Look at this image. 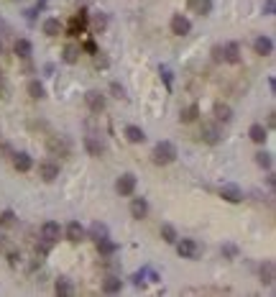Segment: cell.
<instances>
[{
    "label": "cell",
    "mask_w": 276,
    "mask_h": 297,
    "mask_svg": "<svg viewBox=\"0 0 276 297\" xmlns=\"http://www.w3.org/2000/svg\"><path fill=\"white\" fill-rule=\"evenodd\" d=\"M41 31H44L46 36H59V34L64 31V23H62L59 18H46L44 26H41Z\"/></svg>",
    "instance_id": "cell-26"
},
{
    "label": "cell",
    "mask_w": 276,
    "mask_h": 297,
    "mask_svg": "<svg viewBox=\"0 0 276 297\" xmlns=\"http://www.w3.org/2000/svg\"><path fill=\"white\" fill-rule=\"evenodd\" d=\"M136 187H138V180H136V175H131V172H126V175H120V177L115 180V192H118L120 197H131V195L136 192Z\"/></svg>",
    "instance_id": "cell-7"
},
{
    "label": "cell",
    "mask_w": 276,
    "mask_h": 297,
    "mask_svg": "<svg viewBox=\"0 0 276 297\" xmlns=\"http://www.w3.org/2000/svg\"><path fill=\"white\" fill-rule=\"evenodd\" d=\"M82 146H85V152H87L90 157H103L105 148H108L100 133H87V136L82 138Z\"/></svg>",
    "instance_id": "cell-5"
},
{
    "label": "cell",
    "mask_w": 276,
    "mask_h": 297,
    "mask_svg": "<svg viewBox=\"0 0 276 297\" xmlns=\"http://www.w3.org/2000/svg\"><path fill=\"white\" fill-rule=\"evenodd\" d=\"M16 152H13V146L11 143H6V141H0V157H3V159H11Z\"/></svg>",
    "instance_id": "cell-37"
},
{
    "label": "cell",
    "mask_w": 276,
    "mask_h": 297,
    "mask_svg": "<svg viewBox=\"0 0 276 297\" xmlns=\"http://www.w3.org/2000/svg\"><path fill=\"white\" fill-rule=\"evenodd\" d=\"M253 52L258 57H271L273 54V39L271 36H256L253 39Z\"/></svg>",
    "instance_id": "cell-13"
},
{
    "label": "cell",
    "mask_w": 276,
    "mask_h": 297,
    "mask_svg": "<svg viewBox=\"0 0 276 297\" xmlns=\"http://www.w3.org/2000/svg\"><path fill=\"white\" fill-rule=\"evenodd\" d=\"M118 249H120V246H118L115 241H110V236H108V238H103V241H97V254H100L103 259L115 256V254H118Z\"/></svg>",
    "instance_id": "cell-23"
},
{
    "label": "cell",
    "mask_w": 276,
    "mask_h": 297,
    "mask_svg": "<svg viewBox=\"0 0 276 297\" xmlns=\"http://www.w3.org/2000/svg\"><path fill=\"white\" fill-rule=\"evenodd\" d=\"M159 72H161V77H164V82H166V87L171 90V69H169V67H159Z\"/></svg>",
    "instance_id": "cell-42"
},
{
    "label": "cell",
    "mask_w": 276,
    "mask_h": 297,
    "mask_svg": "<svg viewBox=\"0 0 276 297\" xmlns=\"http://www.w3.org/2000/svg\"><path fill=\"white\" fill-rule=\"evenodd\" d=\"M11 159H13V167H16L18 172H31V169H34V159H31V154H26V152H18V154H13Z\"/></svg>",
    "instance_id": "cell-20"
},
{
    "label": "cell",
    "mask_w": 276,
    "mask_h": 297,
    "mask_svg": "<svg viewBox=\"0 0 276 297\" xmlns=\"http://www.w3.org/2000/svg\"><path fill=\"white\" fill-rule=\"evenodd\" d=\"M108 29V13H92V31L103 34Z\"/></svg>",
    "instance_id": "cell-32"
},
{
    "label": "cell",
    "mask_w": 276,
    "mask_h": 297,
    "mask_svg": "<svg viewBox=\"0 0 276 297\" xmlns=\"http://www.w3.org/2000/svg\"><path fill=\"white\" fill-rule=\"evenodd\" d=\"M212 115H215V120L217 123H230L233 120V108L228 105V103H215V108H212Z\"/></svg>",
    "instance_id": "cell-19"
},
{
    "label": "cell",
    "mask_w": 276,
    "mask_h": 297,
    "mask_svg": "<svg viewBox=\"0 0 276 297\" xmlns=\"http://www.w3.org/2000/svg\"><path fill=\"white\" fill-rule=\"evenodd\" d=\"M256 164H258L261 169H271V167H273V154L258 152V154H256Z\"/></svg>",
    "instance_id": "cell-34"
},
{
    "label": "cell",
    "mask_w": 276,
    "mask_h": 297,
    "mask_svg": "<svg viewBox=\"0 0 276 297\" xmlns=\"http://www.w3.org/2000/svg\"><path fill=\"white\" fill-rule=\"evenodd\" d=\"M120 289H123L120 274H118V271H108L105 279H103V292H105V294H118Z\"/></svg>",
    "instance_id": "cell-12"
},
{
    "label": "cell",
    "mask_w": 276,
    "mask_h": 297,
    "mask_svg": "<svg viewBox=\"0 0 276 297\" xmlns=\"http://www.w3.org/2000/svg\"><path fill=\"white\" fill-rule=\"evenodd\" d=\"M248 136H250L253 143H263V141L268 138V128H263L261 123H253V126L248 128Z\"/></svg>",
    "instance_id": "cell-27"
},
{
    "label": "cell",
    "mask_w": 276,
    "mask_h": 297,
    "mask_svg": "<svg viewBox=\"0 0 276 297\" xmlns=\"http://www.w3.org/2000/svg\"><path fill=\"white\" fill-rule=\"evenodd\" d=\"M197 118H199V105H187V108L179 110V120L182 123H194Z\"/></svg>",
    "instance_id": "cell-28"
},
{
    "label": "cell",
    "mask_w": 276,
    "mask_h": 297,
    "mask_svg": "<svg viewBox=\"0 0 276 297\" xmlns=\"http://www.w3.org/2000/svg\"><path fill=\"white\" fill-rule=\"evenodd\" d=\"M85 105L90 108V113L100 115V113L108 108V97H105L100 90H87V92H85Z\"/></svg>",
    "instance_id": "cell-6"
},
{
    "label": "cell",
    "mask_w": 276,
    "mask_h": 297,
    "mask_svg": "<svg viewBox=\"0 0 276 297\" xmlns=\"http://www.w3.org/2000/svg\"><path fill=\"white\" fill-rule=\"evenodd\" d=\"M0 54H3V39H0Z\"/></svg>",
    "instance_id": "cell-47"
},
{
    "label": "cell",
    "mask_w": 276,
    "mask_h": 297,
    "mask_svg": "<svg viewBox=\"0 0 276 297\" xmlns=\"http://www.w3.org/2000/svg\"><path fill=\"white\" fill-rule=\"evenodd\" d=\"M212 62H222V44L212 46Z\"/></svg>",
    "instance_id": "cell-45"
},
{
    "label": "cell",
    "mask_w": 276,
    "mask_h": 297,
    "mask_svg": "<svg viewBox=\"0 0 276 297\" xmlns=\"http://www.w3.org/2000/svg\"><path fill=\"white\" fill-rule=\"evenodd\" d=\"M177 146L171 143V141H159L156 146H154V152H151V162L156 164V167H169V164H174L177 162Z\"/></svg>",
    "instance_id": "cell-1"
},
{
    "label": "cell",
    "mask_w": 276,
    "mask_h": 297,
    "mask_svg": "<svg viewBox=\"0 0 276 297\" xmlns=\"http://www.w3.org/2000/svg\"><path fill=\"white\" fill-rule=\"evenodd\" d=\"M18 223V215H16V210H3V213H0V228H13Z\"/></svg>",
    "instance_id": "cell-31"
},
{
    "label": "cell",
    "mask_w": 276,
    "mask_h": 297,
    "mask_svg": "<svg viewBox=\"0 0 276 297\" xmlns=\"http://www.w3.org/2000/svg\"><path fill=\"white\" fill-rule=\"evenodd\" d=\"M220 197H222L225 203H243V190H240L238 185L228 182V185L220 187Z\"/></svg>",
    "instance_id": "cell-14"
},
{
    "label": "cell",
    "mask_w": 276,
    "mask_h": 297,
    "mask_svg": "<svg viewBox=\"0 0 276 297\" xmlns=\"http://www.w3.org/2000/svg\"><path fill=\"white\" fill-rule=\"evenodd\" d=\"M159 236H161V241L164 243H177V228L171 226V223H161V228H159Z\"/></svg>",
    "instance_id": "cell-29"
},
{
    "label": "cell",
    "mask_w": 276,
    "mask_h": 297,
    "mask_svg": "<svg viewBox=\"0 0 276 297\" xmlns=\"http://www.w3.org/2000/svg\"><path fill=\"white\" fill-rule=\"evenodd\" d=\"M108 236H110V228H108V223H103V220H95V223L87 228V238H92L95 243L103 241V238H108Z\"/></svg>",
    "instance_id": "cell-18"
},
{
    "label": "cell",
    "mask_w": 276,
    "mask_h": 297,
    "mask_svg": "<svg viewBox=\"0 0 276 297\" xmlns=\"http://www.w3.org/2000/svg\"><path fill=\"white\" fill-rule=\"evenodd\" d=\"M273 11H276V0H266V3H263V13L273 16Z\"/></svg>",
    "instance_id": "cell-43"
},
{
    "label": "cell",
    "mask_w": 276,
    "mask_h": 297,
    "mask_svg": "<svg viewBox=\"0 0 276 297\" xmlns=\"http://www.w3.org/2000/svg\"><path fill=\"white\" fill-rule=\"evenodd\" d=\"M146 215H148V200L146 197H133L131 200V218L146 220Z\"/></svg>",
    "instance_id": "cell-17"
},
{
    "label": "cell",
    "mask_w": 276,
    "mask_h": 297,
    "mask_svg": "<svg viewBox=\"0 0 276 297\" xmlns=\"http://www.w3.org/2000/svg\"><path fill=\"white\" fill-rule=\"evenodd\" d=\"M189 8L199 16H210L212 13V0H189Z\"/></svg>",
    "instance_id": "cell-30"
},
{
    "label": "cell",
    "mask_w": 276,
    "mask_h": 297,
    "mask_svg": "<svg viewBox=\"0 0 276 297\" xmlns=\"http://www.w3.org/2000/svg\"><path fill=\"white\" fill-rule=\"evenodd\" d=\"M110 92H113V97H118V100H128L126 87H123L120 82H110Z\"/></svg>",
    "instance_id": "cell-36"
},
{
    "label": "cell",
    "mask_w": 276,
    "mask_h": 297,
    "mask_svg": "<svg viewBox=\"0 0 276 297\" xmlns=\"http://www.w3.org/2000/svg\"><path fill=\"white\" fill-rule=\"evenodd\" d=\"M62 236H64L69 243H80V241L87 238V228H85L80 220H69L67 228H62Z\"/></svg>",
    "instance_id": "cell-8"
},
{
    "label": "cell",
    "mask_w": 276,
    "mask_h": 297,
    "mask_svg": "<svg viewBox=\"0 0 276 297\" xmlns=\"http://www.w3.org/2000/svg\"><path fill=\"white\" fill-rule=\"evenodd\" d=\"M123 136L131 141V143H143L146 141V131L141 126H126L123 128Z\"/></svg>",
    "instance_id": "cell-22"
},
{
    "label": "cell",
    "mask_w": 276,
    "mask_h": 297,
    "mask_svg": "<svg viewBox=\"0 0 276 297\" xmlns=\"http://www.w3.org/2000/svg\"><path fill=\"white\" fill-rule=\"evenodd\" d=\"M26 92H29V97H34V100H44V97H46V87H44V82H39V80H29Z\"/></svg>",
    "instance_id": "cell-25"
},
{
    "label": "cell",
    "mask_w": 276,
    "mask_h": 297,
    "mask_svg": "<svg viewBox=\"0 0 276 297\" xmlns=\"http://www.w3.org/2000/svg\"><path fill=\"white\" fill-rule=\"evenodd\" d=\"M199 138H202L205 143H210V146H217V143L222 141V123H217L215 118H212V120H202V126H199Z\"/></svg>",
    "instance_id": "cell-2"
},
{
    "label": "cell",
    "mask_w": 276,
    "mask_h": 297,
    "mask_svg": "<svg viewBox=\"0 0 276 297\" xmlns=\"http://www.w3.org/2000/svg\"><path fill=\"white\" fill-rule=\"evenodd\" d=\"M46 152L52 157H64L67 159L72 154V141L67 136H49L46 138Z\"/></svg>",
    "instance_id": "cell-3"
},
{
    "label": "cell",
    "mask_w": 276,
    "mask_h": 297,
    "mask_svg": "<svg viewBox=\"0 0 276 297\" xmlns=\"http://www.w3.org/2000/svg\"><path fill=\"white\" fill-rule=\"evenodd\" d=\"M177 254L182 256V259H189V261H197L199 256H202V246L194 241V238H177Z\"/></svg>",
    "instance_id": "cell-4"
},
{
    "label": "cell",
    "mask_w": 276,
    "mask_h": 297,
    "mask_svg": "<svg viewBox=\"0 0 276 297\" xmlns=\"http://www.w3.org/2000/svg\"><path fill=\"white\" fill-rule=\"evenodd\" d=\"M6 256H8V264H11V266H18V261H21V251L8 249V251H6Z\"/></svg>",
    "instance_id": "cell-39"
},
{
    "label": "cell",
    "mask_w": 276,
    "mask_h": 297,
    "mask_svg": "<svg viewBox=\"0 0 276 297\" xmlns=\"http://www.w3.org/2000/svg\"><path fill=\"white\" fill-rule=\"evenodd\" d=\"M62 238V226L57 223V220H46L44 226H41V241H46V243H57Z\"/></svg>",
    "instance_id": "cell-10"
},
{
    "label": "cell",
    "mask_w": 276,
    "mask_h": 297,
    "mask_svg": "<svg viewBox=\"0 0 276 297\" xmlns=\"http://www.w3.org/2000/svg\"><path fill=\"white\" fill-rule=\"evenodd\" d=\"M6 92H8V82H6V75L0 72V97H6Z\"/></svg>",
    "instance_id": "cell-46"
},
{
    "label": "cell",
    "mask_w": 276,
    "mask_h": 297,
    "mask_svg": "<svg viewBox=\"0 0 276 297\" xmlns=\"http://www.w3.org/2000/svg\"><path fill=\"white\" fill-rule=\"evenodd\" d=\"M169 29H171V34H174V36H187V34L192 31V21H189L187 16H182V13H174V16H171Z\"/></svg>",
    "instance_id": "cell-9"
},
{
    "label": "cell",
    "mask_w": 276,
    "mask_h": 297,
    "mask_svg": "<svg viewBox=\"0 0 276 297\" xmlns=\"http://www.w3.org/2000/svg\"><path fill=\"white\" fill-rule=\"evenodd\" d=\"M222 62H228V64H238L240 62V44L238 41L222 44Z\"/></svg>",
    "instance_id": "cell-15"
},
{
    "label": "cell",
    "mask_w": 276,
    "mask_h": 297,
    "mask_svg": "<svg viewBox=\"0 0 276 297\" xmlns=\"http://www.w3.org/2000/svg\"><path fill=\"white\" fill-rule=\"evenodd\" d=\"M80 54H82V46L74 44V41H69V44H64V49H62V62H64V64H77V62H80Z\"/></svg>",
    "instance_id": "cell-16"
},
{
    "label": "cell",
    "mask_w": 276,
    "mask_h": 297,
    "mask_svg": "<svg viewBox=\"0 0 276 297\" xmlns=\"http://www.w3.org/2000/svg\"><path fill=\"white\" fill-rule=\"evenodd\" d=\"M13 34V29H11V23L3 18V16H0V39H6V36H11Z\"/></svg>",
    "instance_id": "cell-40"
},
{
    "label": "cell",
    "mask_w": 276,
    "mask_h": 297,
    "mask_svg": "<svg viewBox=\"0 0 276 297\" xmlns=\"http://www.w3.org/2000/svg\"><path fill=\"white\" fill-rule=\"evenodd\" d=\"M11 249V241H8V236L6 233H0V254H6Z\"/></svg>",
    "instance_id": "cell-44"
},
{
    "label": "cell",
    "mask_w": 276,
    "mask_h": 297,
    "mask_svg": "<svg viewBox=\"0 0 276 297\" xmlns=\"http://www.w3.org/2000/svg\"><path fill=\"white\" fill-rule=\"evenodd\" d=\"M95 67H100V69H105V67H110V59L103 54V52H95Z\"/></svg>",
    "instance_id": "cell-38"
},
{
    "label": "cell",
    "mask_w": 276,
    "mask_h": 297,
    "mask_svg": "<svg viewBox=\"0 0 276 297\" xmlns=\"http://www.w3.org/2000/svg\"><path fill=\"white\" fill-rule=\"evenodd\" d=\"M54 292H57V294H72L74 287H72V282H69L67 277H59V279L54 282Z\"/></svg>",
    "instance_id": "cell-33"
},
{
    "label": "cell",
    "mask_w": 276,
    "mask_h": 297,
    "mask_svg": "<svg viewBox=\"0 0 276 297\" xmlns=\"http://www.w3.org/2000/svg\"><path fill=\"white\" fill-rule=\"evenodd\" d=\"M13 52H16L18 59H31V54H34V44H31L29 39H16Z\"/></svg>",
    "instance_id": "cell-21"
},
{
    "label": "cell",
    "mask_w": 276,
    "mask_h": 297,
    "mask_svg": "<svg viewBox=\"0 0 276 297\" xmlns=\"http://www.w3.org/2000/svg\"><path fill=\"white\" fill-rule=\"evenodd\" d=\"M258 274H261V282L271 287V284H273V279H276V269H273V261H271V259H266V261L261 264Z\"/></svg>",
    "instance_id": "cell-24"
},
{
    "label": "cell",
    "mask_w": 276,
    "mask_h": 297,
    "mask_svg": "<svg viewBox=\"0 0 276 297\" xmlns=\"http://www.w3.org/2000/svg\"><path fill=\"white\" fill-rule=\"evenodd\" d=\"M131 279H133V284H136V287H143V284H146V271L141 269V271H136Z\"/></svg>",
    "instance_id": "cell-41"
},
{
    "label": "cell",
    "mask_w": 276,
    "mask_h": 297,
    "mask_svg": "<svg viewBox=\"0 0 276 297\" xmlns=\"http://www.w3.org/2000/svg\"><path fill=\"white\" fill-rule=\"evenodd\" d=\"M39 177H41L44 182H54V180L59 177V164H57L54 159L39 162Z\"/></svg>",
    "instance_id": "cell-11"
},
{
    "label": "cell",
    "mask_w": 276,
    "mask_h": 297,
    "mask_svg": "<svg viewBox=\"0 0 276 297\" xmlns=\"http://www.w3.org/2000/svg\"><path fill=\"white\" fill-rule=\"evenodd\" d=\"M220 254H222V259H235L238 256V246L235 243H222L220 246Z\"/></svg>",
    "instance_id": "cell-35"
}]
</instances>
